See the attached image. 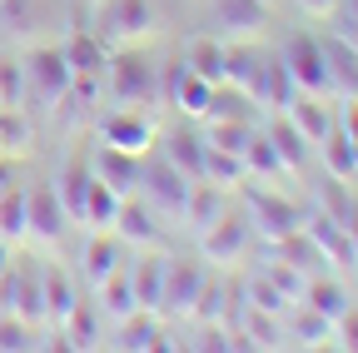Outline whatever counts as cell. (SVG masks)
Instances as JSON below:
<instances>
[{
	"label": "cell",
	"mask_w": 358,
	"mask_h": 353,
	"mask_svg": "<svg viewBox=\"0 0 358 353\" xmlns=\"http://www.w3.org/2000/svg\"><path fill=\"white\" fill-rule=\"evenodd\" d=\"M20 70H25V90L40 100V105H60V95L70 90V65H65V50L60 45H40V50H30L25 60H20Z\"/></svg>",
	"instance_id": "cell-4"
},
{
	"label": "cell",
	"mask_w": 358,
	"mask_h": 353,
	"mask_svg": "<svg viewBox=\"0 0 358 353\" xmlns=\"http://www.w3.org/2000/svg\"><path fill=\"white\" fill-rule=\"evenodd\" d=\"M10 314L20 324H30V329L50 324V319H45V269H35L30 259L15 264V303H10Z\"/></svg>",
	"instance_id": "cell-13"
},
{
	"label": "cell",
	"mask_w": 358,
	"mask_h": 353,
	"mask_svg": "<svg viewBox=\"0 0 358 353\" xmlns=\"http://www.w3.org/2000/svg\"><path fill=\"white\" fill-rule=\"evenodd\" d=\"M348 15H353V20H358V0H348Z\"/></svg>",
	"instance_id": "cell-51"
},
{
	"label": "cell",
	"mask_w": 358,
	"mask_h": 353,
	"mask_svg": "<svg viewBox=\"0 0 358 353\" xmlns=\"http://www.w3.org/2000/svg\"><path fill=\"white\" fill-rule=\"evenodd\" d=\"M140 185H145V194L155 199V209H164V214H185V199H189V189H194V180H185L169 159H145V169H140Z\"/></svg>",
	"instance_id": "cell-9"
},
{
	"label": "cell",
	"mask_w": 358,
	"mask_h": 353,
	"mask_svg": "<svg viewBox=\"0 0 358 353\" xmlns=\"http://www.w3.org/2000/svg\"><path fill=\"white\" fill-rule=\"evenodd\" d=\"M244 169H249V180H254V174H264V180H284V174H289L279 150H274V140H268L264 129H254L249 145H244Z\"/></svg>",
	"instance_id": "cell-33"
},
{
	"label": "cell",
	"mask_w": 358,
	"mask_h": 353,
	"mask_svg": "<svg viewBox=\"0 0 358 353\" xmlns=\"http://www.w3.org/2000/svg\"><path fill=\"white\" fill-rule=\"evenodd\" d=\"M60 338H65V348H100V308H90V303H80L75 314L65 319Z\"/></svg>",
	"instance_id": "cell-38"
},
{
	"label": "cell",
	"mask_w": 358,
	"mask_h": 353,
	"mask_svg": "<svg viewBox=\"0 0 358 353\" xmlns=\"http://www.w3.org/2000/svg\"><path fill=\"white\" fill-rule=\"evenodd\" d=\"M284 70H289V80H294V90L299 95H319V100H329L334 95V75H329V55H324V40H313V35H289L284 40Z\"/></svg>",
	"instance_id": "cell-1"
},
{
	"label": "cell",
	"mask_w": 358,
	"mask_h": 353,
	"mask_svg": "<svg viewBox=\"0 0 358 353\" xmlns=\"http://www.w3.org/2000/svg\"><path fill=\"white\" fill-rule=\"evenodd\" d=\"M249 219H239V214H219L209 229H199V254L209 259V264H239L244 254H249Z\"/></svg>",
	"instance_id": "cell-6"
},
{
	"label": "cell",
	"mask_w": 358,
	"mask_h": 353,
	"mask_svg": "<svg viewBox=\"0 0 358 353\" xmlns=\"http://www.w3.org/2000/svg\"><path fill=\"white\" fill-rule=\"evenodd\" d=\"M343 135H348V140H358V95H353V100H343Z\"/></svg>",
	"instance_id": "cell-47"
},
{
	"label": "cell",
	"mask_w": 358,
	"mask_h": 353,
	"mask_svg": "<svg viewBox=\"0 0 358 353\" xmlns=\"http://www.w3.org/2000/svg\"><path fill=\"white\" fill-rule=\"evenodd\" d=\"M324 55H329V75H334V95L353 100L358 95V50L348 40H324Z\"/></svg>",
	"instance_id": "cell-28"
},
{
	"label": "cell",
	"mask_w": 358,
	"mask_h": 353,
	"mask_svg": "<svg viewBox=\"0 0 358 353\" xmlns=\"http://www.w3.org/2000/svg\"><path fill=\"white\" fill-rule=\"evenodd\" d=\"M334 348H358V308L353 303L343 308L338 324H334Z\"/></svg>",
	"instance_id": "cell-46"
},
{
	"label": "cell",
	"mask_w": 358,
	"mask_h": 353,
	"mask_svg": "<svg viewBox=\"0 0 358 353\" xmlns=\"http://www.w3.org/2000/svg\"><path fill=\"white\" fill-rule=\"evenodd\" d=\"M244 298H249V308H259V314H268V319H284V314H289V303H294V298H284L274 284H268L264 274L249 284V294H244Z\"/></svg>",
	"instance_id": "cell-41"
},
{
	"label": "cell",
	"mask_w": 358,
	"mask_h": 353,
	"mask_svg": "<svg viewBox=\"0 0 358 353\" xmlns=\"http://www.w3.org/2000/svg\"><path fill=\"white\" fill-rule=\"evenodd\" d=\"M199 289H204V269H199V264L169 259V269H164V294H159V314H164V319H189Z\"/></svg>",
	"instance_id": "cell-8"
},
{
	"label": "cell",
	"mask_w": 358,
	"mask_h": 353,
	"mask_svg": "<svg viewBox=\"0 0 358 353\" xmlns=\"http://www.w3.org/2000/svg\"><path fill=\"white\" fill-rule=\"evenodd\" d=\"M10 249H15V244H6V239H0V274H6L10 264H15V259H10Z\"/></svg>",
	"instance_id": "cell-50"
},
{
	"label": "cell",
	"mask_w": 358,
	"mask_h": 353,
	"mask_svg": "<svg viewBox=\"0 0 358 353\" xmlns=\"http://www.w3.org/2000/svg\"><path fill=\"white\" fill-rule=\"evenodd\" d=\"M95 180H105L110 189H120V194H129L134 185H140V169H145V159L140 154H124V150H115V145H100L95 150Z\"/></svg>",
	"instance_id": "cell-15"
},
{
	"label": "cell",
	"mask_w": 358,
	"mask_h": 353,
	"mask_svg": "<svg viewBox=\"0 0 358 353\" xmlns=\"http://www.w3.org/2000/svg\"><path fill=\"white\" fill-rule=\"evenodd\" d=\"M289 120H294V129L308 140V145H319L329 129H334V120H329V105L319 100V95H294L289 100V110H284Z\"/></svg>",
	"instance_id": "cell-20"
},
{
	"label": "cell",
	"mask_w": 358,
	"mask_h": 353,
	"mask_svg": "<svg viewBox=\"0 0 358 353\" xmlns=\"http://www.w3.org/2000/svg\"><path fill=\"white\" fill-rule=\"evenodd\" d=\"M6 105H25V70L15 65V60H0V110Z\"/></svg>",
	"instance_id": "cell-43"
},
{
	"label": "cell",
	"mask_w": 358,
	"mask_h": 353,
	"mask_svg": "<svg viewBox=\"0 0 358 353\" xmlns=\"http://www.w3.org/2000/svg\"><path fill=\"white\" fill-rule=\"evenodd\" d=\"M60 50H65V65H70L75 75H105V65H110V55H105V40H95L90 30H75Z\"/></svg>",
	"instance_id": "cell-22"
},
{
	"label": "cell",
	"mask_w": 358,
	"mask_h": 353,
	"mask_svg": "<svg viewBox=\"0 0 358 353\" xmlns=\"http://www.w3.org/2000/svg\"><path fill=\"white\" fill-rule=\"evenodd\" d=\"M324 154V169H329V180H338V185H353L358 180V164H353V145H348V135L343 129H329V135L313 145Z\"/></svg>",
	"instance_id": "cell-30"
},
{
	"label": "cell",
	"mask_w": 358,
	"mask_h": 353,
	"mask_svg": "<svg viewBox=\"0 0 358 353\" xmlns=\"http://www.w3.org/2000/svg\"><path fill=\"white\" fill-rule=\"evenodd\" d=\"M299 6H303L308 15H334V10H338V0H299Z\"/></svg>",
	"instance_id": "cell-48"
},
{
	"label": "cell",
	"mask_w": 358,
	"mask_h": 353,
	"mask_svg": "<svg viewBox=\"0 0 358 353\" xmlns=\"http://www.w3.org/2000/svg\"><path fill=\"white\" fill-rule=\"evenodd\" d=\"M249 229H259L268 244H279L303 229V209L279 189H249Z\"/></svg>",
	"instance_id": "cell-3"
},
{
	"label": "cell",
	"mask_w": 358,
	"mask_h": 353,
	"mask_svg": "<svg viewBox=\"0 0 358 353\" xmlns=\"http://www.w3.org/2000/svg\"><path fill=\"white\" fill-rule=\"evenodd\" d=\"M164 269H169V254H159L155 244L140 249V259L129 264V289H134V303L150 308V314H159V294H164Z\"/></svg>",
	"instance_id": "cell-11"
},
{
	"label": "cell",
	"mask_w": 358,
	"mask_h": 353,
	"mask_svg": "<svg viewBox=\"0 0 358 353\" xmlns=\"http://www.w3.org/2000/svg\"><path fill=\"white\" fill-rule=\"evenodd\" d=\"M25 209H30V239H40V244L65 239L70 219H65V209H60L55 189H25Z\"/></svg>",
	"instance_id": "cell-14"
},
{
	"label": "cell",
	"mask_w": 358,
	"mask_h": 353,
	"mask_svg": "<svg viewBox=\"0 0 358 353\" xmlns=\"http://www.w3.org/2000/svg\"><path fill=\"white\" fill-rule=\"evenodd\" d=\"M25 145H30V120L15 105H6L0 110V154H20Z\"/></svg>",
	"instance_id": "cell-40"
},
{
	"label": "cell",
	"mask_w": 358,
	"mask_h": 353,
	"mask_svg": "<svg viewBox=\"0 0 358 353\" xmlns=\"http://www.w3.org/2000/svg\"><path fill=\"white\" fill-rule=\"evenodd\" d=\"M90 185H95V169H90L80 154L60 169V180L50 185L55 189V199H60V209H65V219L70 224H80V214H85V194H90Z\"/></svg>",
	"instance_id": "cell-16"
},
{
	"label": "cell",
	"mask_w": 358,
	"mask_h": 353,
	"mask_svg": "<svg viewBox=\"0 0 358 353\" xmlns=\"http://www.w3.org/2000/svg\"><path fill=\"white\" fill-rule=\"evenodd\" d=\"M0 239H6V244L30 239V209H25V189L20 185L0 194Z\"/></svg>",
	"instance_id": "cell-34"
},
{
	"label": "cell",
	"mask_w": 358,
	"mask_h": 353,
	"mask_svg": "<svg viewBox=\"0 0 358 353\" xmlns=\"http://www.w3.org/2000/svg\"><path fill=\"white\" fill-rule=\"evenodd\" d=\"M224 303H229L224 284H209V279H204V289H199V298H194V314H189V319H204V324H224Z\"/></svg>",
	"instance_id": "cell-42"
},
{
	"label": "cell",
	"mask_w": 358,
	"mask_h": 353,
	"mask_svg": "<svg viewBox=\"0 0 358 353\" xmlns=\"http://www.w3.org/2000/svg\"><path fill=\"white\" fill-rule=\"evenodd\" d=\"M204 135H189V129H179V135L164 140V159L185 174V180H204Z\"/></svg>",
	"instance_id": "cell-24"
},
{
	"label": "cell",
	"mask_w": 358,
	"mask_h": 353,
	"mask_svg": "<svg viewBox=\"0 0 358 353\" xmlns=\"http://www.w3.org/2000/svg\"><path fill=\"white\" fill-rule=\"evenodd\" d=\"M105 30L115 45H140L155 35V6L150 0H105Z\"/></svg>",
	"instance_id": "cell-10"
},
{
	"label": "cell",
	"mask_w": 358,
	"mask_h": 353,
	"mask_svg": "<svg viewBox=\"0 0 358 353\" xmlns=\"http://www.w3.org/2000/svg\"><path fill=\"white\" fill-rule=\"evenodd\" d=\"M95 294H100V319H110V324H124L134 308H140V303H134V289H129V274H124V269H115Z\"/></svg>",
	"instance_id": "cell-31"
},
{
	"label": "cell",
	"mask_w": 358,
	"mask_h": 353,
	"mask_svg": "<svg viewBox=\"0 0 358 353\" xmlns=\"http://www.w3.org/2000/svg\"><path fill=\"white\" fill-rule=\"evenodd\" d=\"M100 145H115V150H124V154H150V145H155V124H150V115L145 110H129V105H120V110H110L105 120H100Z\"/></svg>",
	"instance_id": "cell-5"
},
{
	"label": "cell",
	"mask_w": 358,
	"mask_h": 353,
	"mask_svg": "<svg viewBox=\"0 0 358 353\" xmlns=\"http://www.w3.org/2000/svg\"><path fill=\"white\" fill-rule=\"evenodd\" d=\"M249 135H254V124H249L244 115H214V120H209V135H204V145H219V150H234V154H244Z\"/></svg>",
	"instance_id": "cell-36"
},
{
	"label": "cell",
	"mask_w": 358,
	"mask_h": 353,
	"mask_svg": "<svg viewBox=\"0 0 358 353\" xmlns=\"http://www.w3.org/2000/svg\"><path fill=\"white\" fill-rule=\"evenodd\" d=\"M30 324H20L15 314H0V353H20V348H30Z\"/></svg>",
	"instance_id": "cell-44"
},
{
	"label": "cell",
	"mask_w": 358,
	"mask_h": 353,
	"mask_svg": "<svg viewBox=\"0 0 358 353\" xmlns=\"http://www.w3.org/2000/svg\"><path fill=\"white\" fill-rule=\"evenodd\" d=\"M110 234H115V239H124V244L150 249V244L159 239V229H155V209L134 204V199L124 194V204H120V214H115V229H110Z\"/></svg>",
	"instance_id": "cell-19"
},
{
	"label": "cell",
	"mask_w": 358,
	"mask_h": 353,
	"mask_svg": "<svg viewBox=\"0 0 358 353\" xmlns=\"http://www.w3.org/2000/svg\"><path fill=\"white\" fill-rule=\"evenodd\" d=\"M110 95L120 105H129V110L159 100V75H155V65L134 50V45H120V55L110 60Z\"/></svg>",
	"instance_id": "cell-2"
},
{
	"label": "cell",
	"mask_w": 358,
	"mask_h": 353,
	"mask_svg": "<svg viewBox=\"0 0 358 353\" xmlns=\"http://www.w3.org/2000/svg\"><path fill=\"white\" fill-rule=\"evenodd\" d=\"M120 204H124V194H120V189H110L105 180H95V185H90V194H85V214H80V224H85V229L110 234V229H115Z\"/></svg>",
	"instance_id": "cell-23"
},
{
	"label": "cell",
	"mask_w": 358,
	"mask_h": 353,
	"mask_svg": "<svg viewBox=\"0 0 358 353\" xmlns=\"http://www.w3.org/2000/svg\"><path fill=\"white\" fill-rule=\"evenodd\" d=\"M75 308H80L75 284L65 279V269H55V264H50V269H45V319L55 324V333L65 329V319L75 314Z\"/></svg>",
	"instance_id": "cell-21"
},
{
	"label": "cell",
	"mask_w": 358,
	"mask_h": 353,
	"mask_svg": "<svg viewBox=\"0 0 358 353\" xmlns=\"http://www.w3.org/2000/svg\"><path fill=\"white\" fill-rule=\"evenodd\" d=\"M294 333L303 348H334V319L319 314L313 303H299V314H294Z\"/></svg>",
	"instance_id": "cell-35"
},
{
	"label": "cell",
	"mask_w": 358,
	"mask_h": 353,
	"mask_svg": "<svg viewBox=\"0 0 358 353\" xmlns=\"http://www.w3.org/2000/svg\"><path fill=\"white\" fill-rule=\"evenodd\" d=\"M259 274H264L268 284H274L284 298H294V303H299V298H303V289H308V274H303V264H294V259H284V254H279V259H268Z\"/></svg>",
	"instance_id": "cell-37"
},
{
	"label": "cell",
	"mask_w": 358,
	"mask_h": 353,
	"mask_svg": "<svg viewBox=\"0 0 358 353\" xmlns=\"http://www.w3.org/2000/svg\"><path fill=\"white\" fill-rule=\"evenodd\" d=\"M299 303H313L319 314H329V319L338 324V314L348 308V294H343V289H338L334 279H319V284L308 279V289H303V298H299Z\"/></svg>",
	"instance_id": "cell-39"
},
{
	"label": "cell",
	"mask_w": 358,
	"mask_h": 353,
	"mask_svg": "<svg viewBox=\"0 0 358 353\" xmlns=\"http://www.w3.org/2000/svg\"><path fill=\"white\" fill-rule=\"evenodd\" d=\"M30 20H35V0H0V25L10 35L30 30Z\"/></svg>",
	"instance_id": "cell-45"
},
{
	"label": "cell",
	"mask_w": 358,
	"mask_h": 353,
	"mask_svg": "<svg viewBox=\"0 0 358 353\" xmlns=\"http://www.w3.org/2000/svg\"><path fill=\"white\" fill-rule=\"evenodd\" d=\"M6 189H15V164L0 159V194H6Z\"/></svg>",
	"instance_id": "cell-49"
},
{
	"label": "cell",
	"mask_w": 358,
	"mask_h": 353,
	"mask_svg": "<svg viewBox=\"0 0 358 353\" xmlns=\"http://www.w3.org/2000/svg\"><path fill=\"white\" fill-rule=\"evenodd\" d=\"M219 214H224V189H219V185H209V180H194V189H189L185 214H179V219H185V224L199 234V229H209V224H214Z\"/></svg>",
	"instance_id": "cell-25"
},
{
	"label": "cell",
	"mask_w": 358,
	"mask_h": 353,
	"mask_svg": "<svg viewBox=\"0 0 358 353\" xmlns=\"http://www.w3.org/2000/svg\"><path fill=\"white\" fill-rule=\"evenodd\" d=\"M264 135L274 140V150H279V159H284V169H289V174H303V164H308V140L294 129V120H289V115H279L274 124L264 129Z\"/></svg>",
	"instance_id": "cell-29"
},
{
	"label": "cell",
	"mask_w": 358,
	"mask_h": 353,
	"mask_svg": "<svg viewBox=\"0 0 358 353\" xmlns=\"http://www.w3.org/2000/svg\"><path fill=\"white\" fill-rule=\"evenodd\" d=\"M239 90H244L249 100H264L274 115H284L289 100L299 95L294 80H289V70H284V60H259V55H254V65H249V75H244Z\"/></svg>",
	"instance_id": "cell-7"
},
{
	"label": "cell",
	"mask_w": 358,
	"mask_h": 353,
	"mask_svg": "<svg viewBox=\"0 0 358 353\" xmlns=\"http://www.w3.org/2000/svg\"><path fill=\"white\" fill-rule=\"evenodd\" d=\"M185 65L199 75V80H209V85H224V80H229V50H224L219 45V40H194V45L185 50Z\"/></svg>",
	"instance_id": "cell-26"
},
{
	"label": "cell",
	"mask_w": 358,
	"mask_h": 353,
	"mask_svg": "<svg viewBox=\"0 0 358 353\" xmlns=\"http://www.w3.org/2000/svg\"><path fill=\"white\" fill-rule=\"evenodd\" d=\"M204 180H209V185H219V189H244V185H249L244 154H234V150H219V145H209V150H204Z\"/></svg>",
	"instance_id": "cell-27"
},
{
	"label": "cell",
	"mask_w": 358,
	"mask_h": 353,
	"mask_svg": "<svg viewBox=\"0 0 358 353\" xmlns=\"http://www.w3.org/2000/svg\"><path fill=\"white\" fill-rule=\"evenodd\" d=\"M214 15L229 35H254L264 25V0H214Z\"/></svg>",
	"instance_id": "cell-32"
},
{
	"label": "cell",
	"mask_w": 358,
	"mask_h": 353,
	"mask_svg": "<svg viewBox=\"0 0 358 353\" xmlns=\"http://www.w3.org/2000/svg\"><path fill=\"white\" fill-rule=\"evenodd\" d=\"M303 234H308L313 249H319V259H329V264H353L358 259L353 234L338 224V219H329V214H303Z\"/></svg>",
	"instance_id": "cell-12"
},
{
	"label": "cell",
	"mask_w": 358,
	"mask_h": 353,
	"mask_svg": "<svg viewBox=\"0 0 358 353\" xmlns=\"http://www.w3.org/2000/svg\"><path fill=\"white\" fill-rule=\"evenodd\" d=\"M80 264H85V279L100 289L115 269H124V259H120V239H115V234H100V229H90V244H85V259H80Z\"/></svg>",
	"instance_id": "cell-17"
},
{
	"label": "cell",
	"mask_w": 358,
	"mask_h": 353,
	"mask_svg": "<svg viewBox=\"0 0 358 353\" xmlns=\"http://www.w3.org/2000/svg\"><path fill=\"white\" fill-rule=\"evenodd\" d=\"M115 329H120V343L115 348H134V353H145V348H174L164 338V329H159V314H150V308H134V314L124 324H115Z\"/></svg>",
	"instance_id": "cell-18"
}]
</instances>
